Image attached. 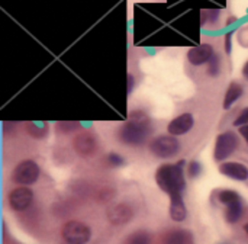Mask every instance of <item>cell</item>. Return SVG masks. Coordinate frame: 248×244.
I'll list each match as a JSON object with an SVG mask.
<instances>
[{
	"label": "cell",
	"mask_w": 248,
	"mask_h": 244,
	"mask_svg": "<svg viewBox=\"0 0 248 244\" xmlns=\"http://www.w3.org/2000/svg\"><path fill=\"white\" fill-rule=\"evenodd\" d=\"M153 131V125L147 114L142 111H132L126 122L119 130V140L126 146H141L145 143Z\"/></svg>",
	"instance_id": "6da1fadb"
},
{
	"label": "cell",
	"mask_w": 248,
	"mask_h": 244,
	"mask_svg": "<svg viewBox=\"0 0 248 244\" xmlns=\"http://www.w3.org/2000/svg\"><path fill=\"white\" fill-rule=\"evenodd\" d=\"M185 160L177 162L176 164H163L155 172V182L158 188L169 194H183L186 189V179H185Z\"/></svg>",
	"instance_id": "7a4b0ae2"
},
{
	"label": "cell",
	"mask_w": 248,
	"mask_h": 244,
	"mask_svg": "<svg viewBox=\"0 0 248 244\" xmlns=\"http://www.w3.org/2000/svg\"><path fill=\"white\" fill-rule=\"evenodd\" d=\"M150 150L158 159H170L179 153L180 143L174 135H160L151 141Z\"/></svg>",
	"instance_id": "3957f363"
},
{
	"label": "cell",
	"mask_w": 248,
	"mask_h": 244,
	"mask_svg": "<svg viewBox=\"0 0 248 244\" xmlns=\"http://www.w3.org/2000/svg\"><path fill=\"white\" fill-rule=\"evenodd\" d=\"M61 236L68 244H86L90 240L92 231L81 221H68L61 230Z\"/></svg>",
	"instance_id": "277c9868"
},
{
	"label": "cell",
	"mask_w": 248,
	"mask_h": 244,
	"mask_svg": "<svg viewBox=\"0 0 248 244\" xmlns=\"http://www.w3.org/2000/svg\"><path fill=\"white\" fill-rule=\"evenodd\" d=\"M39 175H41L39 166L33 160H23L13 170V182L20 186H28L35 183Z\"/></svg>",
	"instance_id": "5b68a950"
},
{
	"label": "cell",
	"mask_w": 248,
	"mask_h": 244,
	"mask_svg": "<svg viewBox=\"0 0 248 244\" xmlns=\"http://www.w3.org/2000/svg\"><path fill=\"white\" fill-rule=\"evenodd\" d=\"M237 147H238V137L235 132L227 131V132L219 134L217 137V143H215V151H214L215 160L224 162L237 150Z\"/></svg>",
	"instance_id": "8992f818"
},
{
	"label": "cell",
	"mask_w": 248,
	"mask_h": 244,
	"mask_svg": "<svg viewBox=\"0 0 248 244\" xmlns=\"http://www.w3.org/2000/svg\"><path fill=\"white\" fill-rule=\"evenodd\" d=\"M73 146H74V150L77 151V154H80L81 157H89L96 153L97 140L92 132L84 131V132H80L78 135H76Z\"/></svg>",
	"instance_id": "52a82bcc"
},
{
	"label": "cell",
	"mask_w": 248,
	"mask_h": 244,
	"mask_svg": "<svg viewBox=\"0 0 248 244\" xmlns=\"http://www.w3.org/2000/svg\"><path fill=\"white\" fill-rule=\"evenodd\" d=\"M33 201V192L26 186L13 189L9 195V204L13 211H25Z\"/></svg>",
	"instance_id": "ba28073f"
},
{
	"label": "cell",
	"mask_w": 248,
	"mask_h": 244,
	"mask_svg": "<svg viewBox=\"0 0 248 244\" xmlns=\"http://www.w3.org/2000/svg\"><path fill=\"white\" fill-rule=\"evenodd\" d=\"M106 217L113 226H124L129 223L134 217V210L128 204H116L110 207L106 212Z\"/></svg>",
	"instance_id": "9c48e42d"
},
{
	"label": "cell",
	"mask_w": 248,
	"mask_h": 244,
	"mask_svg": "<svg viewBox=\"0 0 248 244\" xmlns=\"http://www.w3.org/2000/svg\"><path fill=\"white\" fill-rule=\"evenodd\" d=\"M214 55H215V52H214V47L211 44H201L187 51V60L193 65L206 64L211 61V58Z\"/></svg>",
	"instance_id": "30bf717a"
},
{
	"label": "cell",
	"mask_w": 248,
	"mask_h": 244,
	"mask_svg": "<svg viewBox=\"0 0 248 244\" xmlns=\"http://www.w3.org/2000/svg\"><path fill=\"white\" fill-rule=\"evenodd\" d=\"M193 124H195V119H193L192 114H182L169 124L167 130H169L170 135H174V137L185 135L186 132H189L193 128Z\"/></svg>",
	"instance_id": "8fae6325"
},
{
	"label": "cell",
	"mask_w": 248,
	"mask_h": 244,
	"mask_svg": "<svg viewBox=\"0 0 248 244\" xmlns=\"http://www.w3.org/2000/svg\"><path fill=\"white\" fill-rule=\"evenodd\" d=\"M219 172L234 180H240L244 182L248 179V167H246L241 163H235V162H230V163H222L219 166Z\"/></svg>",
	"instance_id": "7c38bea8"
},
{
	"label": "cell",
	"mask_w": 248,
	"mask_h": 244,
	"mask_svg": "<svg viewBox=\"0 0 248 244\" xmlns=\"http://www.w3.org/2000/svg\"><path fill=\"white\" fill-rule=\"evenodd\" d=\"M170 217L173 221H185L187 217V210L183 202L182 194H173L170 195Z\"/></svg>",
	"instance_id": "4fadbf2b"
},
{
	"label": "cell",
	"mask_w": 248,
	"mask_h": 244,
	"mask_svg": "<svg viewBox=\"0 0 248 244\" xmlns=\"http://www.w3.org/2000/svg\"><path fill=\"white\" fill-rule=\"evenodd\" d=\"M163 244H193V236L186 230H173L164 236Z\"/></svg>",
	"instance_id": "5bb4252c"
},
{
	"label": "cell",
	"mask_w": 248,
	"mask_h": 244,
	"mask_svg": "<svg viewBox=\"0 0 248 244\" xmlns=\"http://www.w3.org/2000/svg\"><path fill=\"white\" fill-rule=\"evenodd\" d=\"M244 93V89L240 83L232 81L225 93V99H224V109H230L232 106V103H235Z\"/></svg>",
	"instance_id": "9a60e30c"
},
{
	"label": "cell",
	"mask_w": 248,
	"mask_h": 244,
	"mask_svg": "<svg viewBox=\"0 0 248 244\" xmlns=\"http://www.w3.org/2000/svg\"><path fill=\"white\" fill-rule=\"evenodd\" d=\"M25 128L28 131V134L32 137V138H36V140H42L48 135L49 132V125L46 122H26L25 124Z\"/></svg>",
	"instance_id": "2e32d148"
},
{
	"label": "cell",
	"mask_w": 248,
	"mask_h": 244,
	"mask_svg": "<svg viewBox=\"0 0 248 244\" xmlns=\"http://www.w3.org/2000/svg\"><path fill=\"white\" fill-rule=\"evenodd\" d=\"M243 215V204L241 201L240 202H235V204H231L227 207V211H225V220L227 223L230 224H235L238 223V220L241 218Z\"/></svg>",
	"instance_id": "e0dca14e"
},
{
	"label": "cell",
	"mask_w": 248,
	"mask_h": 244,
	"mask_svg": "<svg viewBox=\"0 0 248 244\" xmlns=\"http://www.w3.org/2000/svg\"><path fill=\"white\" fill-rule=\"evenodd\" d=\"M218 199H219L221 204H224V205L228 207V205H231V204L240 202V201H241V196H240L238 192L231 191V189H227V191H221V192L218 194Z\"/></svg>",
	"instance_id": "ac0fdd59"
},
{
	"label": "cell",
	"mask_w": 248,
	"mask_h": 244,
	"mask_svg": "<svg viewBox=\"0 0 248 244\" xmlns=\"http://www.w3.org/2000/svg\"><path fill=\"white\" fill-rule=\"evenodd\" d=\"M153 243V237L150 233L147 231H135L132 233L128 239L126 244H151Z\"/></svg>",
	"instance_id": "d6986e66"
},
{
	"label": "cell",
	"mask_w": 248,
	"mask_h": 244,
	"mask_svg": "<svg viewBox=\"0 0 248 244\" xmlns=\"http://www.w3.org/2000/svg\"><path fill=\"white\" fill-rule=\"evenodd\" d=\"M80 122L77 121H60L57 122V131H60L61 134H71L77 130H80Z\"/></svg>",
	"instance_id": "ffe728a7"
},
{
	"label": "cell",
	"mask_w": 248,
	"mask_h": 244,
	"mask_svg": "<svg viewBox=\"0 0 248 244\" xmlns=\"http://www.w3.org/2000/svg\"><path fill=\"white\" fill-rule=\"evenodd\" d=\"M219 71H221V60H219V57L215 54V55L211 58V61L208 63V74L212 76V77H215V76L219 74Z\"/></svg>",
	"instance_id": "44dd1931"
},
{
	"label": "cell",
	"mask_w": 248,
	"mask_h": 244,
	"mask_svg": "<svg viewBox=\"0 0 248 244\" xmlns=\"http://www.w3.org/2000/svg\"><path fill=\"white\" fill-rule=\"evenodd\" d=\"M244 125H248V108H244L237 116V119L234 121V127H244Z\"/></svg>",
	"instance_id": "7402d4cb"
},
{
	"label": "cell",
	"mask_w": 248,
	"mask_h": 244,
	"mask_svg": "<svg viewBox=\"0 0 248 244\" xmlns=\"http://www.w3.org/2000/svg\"><path fill=\"white\" fill-rule=\"evenodd\" d=\"M201 172H202V166H201V163H199V162H192V163L189 164V167H187V173H189V176H190V178H196V176H199V175H201Z\"/></svg>",
	"instance_id": "603a6c76"
},
{
	"label": "cell",
	"mask_w": 248,
	"mask_h": 244,
	"mask_svg": "<svg viewBox=\"0 0 248 244\" xmlns=\"http://www.w3.org/2000/svg\"><path fill=\"white\" fill-rule=\"evenodd\" d=\"M108 162H109L112 166H116V167H119V166H122V164L125 163L124 157L119 156V154H116V153H110V154L108 156Z\"/></svg>",
	"instance_id": "cb8c5ba5"
},
{
	"label": "cell",
	"mask_w": 248,
	"mask_h": 244,
	"mask_svg": "<svg viewBox=\"0 0 248 244\" xmlns=\"http://www.w3.org/2000/svg\"><path fill=\"white\" fill-rule=\"evenodd\" d=\"M126 92H128V95H131L132 93V89H134V84H135V79H134V76L132 74H128V77H126Z\"/></svg>",
	"instance_id": "d4e9b609"
},
{
	"label": "cell",
	"mask_w": 248,
	"mask_h": 244,
	"mask_svg": "<svg viewBox=\"0 0 248 244\" xmlns=\"http://www.w3.org/2000/svg\"><path fill=\"white\" fill-rule=\"evenodd\" d=\"M231 36H232V33H227V36H225V51H227V54H231Z\"/></svg>",
	"instance_id": "484cf974"
},
{
	"label": "cell",
	"mask_w": 248,
	"mask_h": 244,
	"mask_svg": "<svg viewBox=\"0 0 248 244\" xmlns=\"http://www.w3.org/2000/svg\"><path fill=\"white\" fill-rule=\"evenodd\" d=\"M240 134L244 137L246 143L248 144V125H244V127H240Z\"/></svg>",
	"instance_id": "4316f807"
},
{
	"label": "cell",
	"mask_w": 248,
	"mask_h": 244,
	"mask_svg": "<svg viewBox=\"0 0 248 244\" xmlns=\"http://www.w3.org/2000/svg\"><path fill=\"white\" fill-rule=\"evenodd\" d=\"M243 76L248 80V61L244 64V67H243Z\"/></svg>",
	"instance_id": "83f0119b"
},
{
	"label": "cell",
	"mask_w": 248,
	"mask_h": 244,
	"mask_svg": "<svg viewBox=\"0 0 248 244\" xmlns=\"http://www.w3.org/2000/svg\"><path fill=\"white\" fill-rule=\"evenodd\" d=\"M244 231L247 233V236H248V223H247V224H246V226H244Z\"/></svg>",
	"instance_id": "f1b7e54d"
}]
</instances>
